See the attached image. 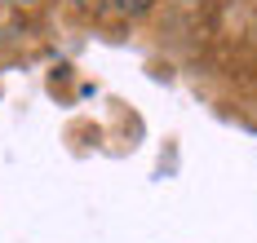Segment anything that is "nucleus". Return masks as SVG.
Listing matches in <instances>:
<instances>
[{
  "mask_svg": "<svg viewBox=\"0 0 257 243\" xmlns=\"http://www.w3.org/2000/svg\"><path fill=\"white\" fill-rule=\"evenodd\" d=\"M111 4H115L120 14H128V18H138V14H147V9H151V0H111Z\"/></svg>",
  "mask_w": 257,
  "mask_h": 243,
  "instance_id": "nucleus-1",
  "label": "nucleus"
},
{
  "mask_svg": "<svg viewBox=\"0 0 257 243\" xmlns=\"http://www.w3.org/2000/svg\"><path fill=\"white\" fill-rule=\"evenodd\" d=\"M14 4H31V0H14Z\"/></svg>",
  "mask_w": 257,
  "mask_h": 243,
  "instance_id": "nucleus-2",
  "label": "nucleus"
}]
</instances>
